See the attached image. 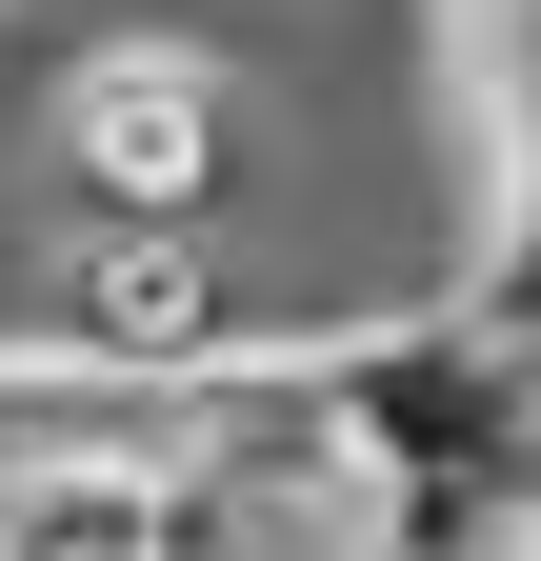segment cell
Masks as SVG:
<instances>
[{
	"mask_svg": "<svg viewBox=\"0 0 541 561\" xmlns=\"http://www.w3.org/2000/svg\"><path fill=\"white\" fill-rule=\"evenodd\" d=\"M41 161L81 221H241V81L200 41H81L41 101Z\"/></svg>",
	"mask_w": 541,
	"mask_h": 561,
	"instance_id": "1",
	"label": "cell"
},
{
	"mask_svg": "<svg viewBox=\"0 0 541 561\" xmlns=\"http://www.w3.org/2000/svg\"><path fill=\"white\" fill-rule=\"evenodd\" d=\"M60 341H101V362H241L281 321L241 301L221 221H60Z\"/></svg>",
	"mask_w": 541,
	"mask_h": 561,
	"instance_id": "2",
	"label": "cell"
},
{
	"mask_svg": "<svg viewBox=\"0 0 541 561\" xmlns=\"http://www.w3.org/2000/svg\"><path fill=\"white\" fill-rule=\"evenodd\" d=\"M441 41H461L482 140H521V121H541V0H441Z\"/></svg>",
	"mask_w": 541,
	"mask_h": 561,
	"instance_id": "3",
	"label": "cell"
}]
</instances>
